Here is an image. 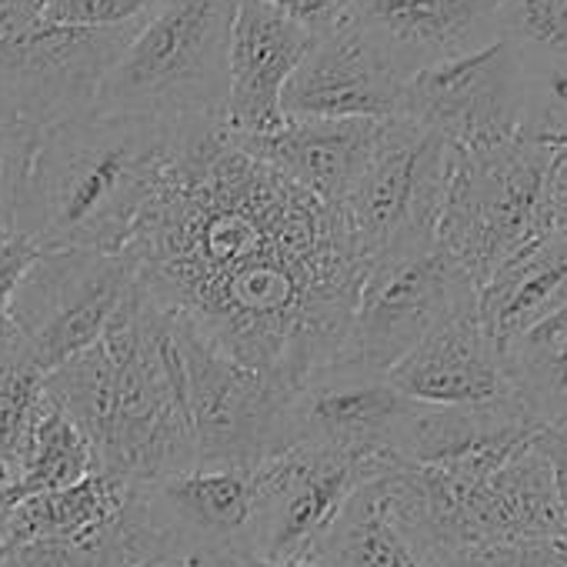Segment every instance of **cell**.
<instances>
[{
    "label": "cell",
    "instance_id": "29",
    "mask_svg": "<svg viewBox=\"0 0 567 567\" xmlns=\"http://www.w3.org/2000/svg\"><path fill=\"white\" fill-rule=\"evenodd\" d=\"M501 41L527 61L567 58V0H501Z\"/></svg>",
    "mask_w": 567,
    "mask_h": 567
},
{
    "label": "cell",
    "instance_id": "5",
    "mask_svg": "<svg viewBox=\"0 0 567 567\" xmlns=\"http://www.w3.org/2000/svg\"><path fill=\"white\" fill-rule=\"evenodd\" d=\"M557 147L511 137L494 147L454 151L437 220V247L484 284L524 247L554 234L547 174Z\"/></svg>",
    "mask_w": 567,
    "mask_h": 567
},
{
    "label": "cell",
    "instance_id": "1",
    "mask_svg": "<svg viewBox=\"0 0 567 567\" xmlns=\"http://www.w3.org/2000/svg\"><path fill=\"white\" fill-rule=\"evenodd\" d=\"M124 250L157 308L284 388L341 358L368 270L344 210L234 147L224 124L190 134Z\"/></svg>",
    "mask_w": 567,
    "mask_h": 567
},
{
    "label": "cell",
    "instance_id": "25",
    "mask_svg": "<svg viewBox=\"0 0 567 567\" xmlns=\"http://www.w3.org/2000/svg\"><path fill=\"white\" fill-rule=\"evenodd\" d=\"M501 361L511 398L540 424H567V308L504 341Z\"/></svg>",
    "mask_w": 567,
    "mask_h": 567
},
{
    "label": "cell",
    "instance_id": "4",
    "mask_svg": "<svg viewBox=\"0 0 567 567\" xmlns=\"http://www.w3.org/2000/svg\"><path fill=\"white\" fill-rule=\"evenodd\" d=\"M240 0H161L107 71L94 111L164 124H224Z\"/></svg>",
    "mask_w": 567,
    "mask_h": 567
},
{
    "label": "cell",
    "instance_id": "30",
    "mask_svg": "<svg viewBox=\"0 0 567 567\" xmlns=\"http://www.w3.org/2000/svg\"><path fill=\"white\" fill-rule=\"evenodd\" d=\"M41 131L0 104V230H14L21 187Z\"/></svg>",
    "mask_w": 567,
    "mask_h": 567
},
{
    "label": "cell",
    "instance_id": "20",
    "mask_svg": "<svg viewBox=\"0 0 567 567\" xmlns=\"http://www.w3.org/2000/svg\"><path fill=\"white\" fill-rule=\"evenodd\" d=\"M388 381L408 401L427 408H481L511 401L501 351L481 328L477 311H464L431 331L388 371Z\"/></svg>",
    "mask_w": 567,
    "mask_h": 567
},
{
    "label": "cell",
    "instance_id": "36",
    "mask_svg": "<svg viewBox=\"0 0 567 567\" xmlns=\"http://www.w3.org/2000/svg\"><path fill=\"white\" fill-rule=\"evenodd\" d=\"M534 447L544 454V461L550 464V474H554V487H557V501H560V511H564V520H567V424L560 427H544L537 437H534Z\"/></svg>",
    "mask_w": 567,
    "mask_h": 567
},
{
    "label": "cell",
    "instance_id": "3",
    "mask_svg": "<svg viewBox=\"0 0 567 567\" xmlns=\"http://www.w3.org/2000/svg\"><path fill=\"white\" fill-rule=\"evenodd\" d=\"M197 127L97 111L51 124L38 137L14 230L41 250L121 254Z\"/></svg>",
    "mask_w": 567,
    "mask_h": 567
},
{
    "label": "cell",
    "instance_id": "14",
    "mask_svg": "<svg viewBox=\"0 0 567 567\" xmlns=\"http://www.w3.org/2000/svg\"><path fill=\"white\" fill-rule=\"evenodd\" d=\"M417 404L388 374L334 361L291 394L288 447H324L348 454H394V441Z\"/></svg>",
    "mask_w": 567,
    "mask_h": 567
},
{
    "label": "cell",
    "instance_id": "2",
    "mask_svg": "<svg viewBox=\"0 0 567 567\" xmlns=\"http://www.w3.org/2000/svg\"><path fill=\"white\" fill-rule=\"evenodd\" d=\"M44 388L87 437L97 471L154 481L194 467L177 331L141 284L107 334L51 371Z\"/></svg>",
    "mask_w": 567,
    "mask_h": 567
},
{
    "label": "cell",
    "instance_id": "37",
    "mask_svg": "<svg viewBox=\"0 0 567 567\" xmlns=\"http://www.w3.org/2000/svg\"><path fill=\"white\" fill-rule=\"evenodd\" d=\"M220 567H321V564H308V560H260V557L234 554V557H224Z\"/></svg>",
    "mask_w": 567,
    "mask_h": 567
},
{
    "label": "cell",
    "instance_id": "26",
    "mask_svg": "<svg viewBox=\"0 0 567 567\" xmlns=\"http://www.w3.org/2000/svg\"><path fill=\"white\" fill-rule=\"evenodd\" d=\"M8 471H11V491H8V507H11L21 497L78 484L97 467H94V451L81 434V427L51 398H44Z\"/></svg>",
    "mask_w": 567,
    "mask_h": 567
},
{
    "label": "cell",
    "instance_id": "8",
    "mask_svg": "<svg viewBox=\"0 0 567 567\" xmlns=\"http://www.w3.org/2000/svg\"><path fill=\"white\" fill-rule=\"evenodd\" d=\"M184 361L194 467L257 471L267 457L288 451V408L295 388H284L197 338L171 318Z\"/></svg>",
    "mask_w": 567,
    "mask_h": 567
},
{
    "label": "cell",
    "instance_id": "18",
    "mask_svg": "<svg viewBox=\"0 0 567 567\" xmlns=\"http://www.w3.org/2000/svg\"><path fill=\"white\" fill-rule=\"evenodd\" d=\"M398 81L348 28L311 41L280 97L284 117L305 121H391L401 114Z\"/></svg>",
    "mask_w": 567,
    "mask_h": 567
},
{
    "label": "cell",
    "instance_id": "13",
    "mask_svg": "<svg viewBox=\"0 0 567 567\" xmlns=\"http://www.w3.org/2000/svg\"><path fill=\"white\" fill-rule=\"evenodd\" d=\"M497 11L501 0H354L344 28L408 84L497 44Z\"/></svg>",
    "mask_w": 567,
    "mask_h": 567
},
{
    "label": "cell",
    "instance_id": "12",
    "mask_svg": "<svg viewBox=\"0 0 567 567\" xmlns=\"http://www.w3.org/2000/svg\"><path fill=\"white\" fill-rule=\"evenodd\" d=\"M398 117L441 134L454 151L504 144L520 127V58L497 41L431 68L404 84Z\"/></svg>",
    "mask_w": 567,
    "mask_h": 567
},
{
    "label": "cell",
    "instance_id": "38",
    "mask_svg": "<svg viewBox=\"0 0 567 567\" xmlns=\"http://www.w3.org/2000/svg\"><path fill=\"white\" fill-rule=\"evenodd\" d=\"M224 557H214V560H200V557H167V560H157V564H147V567H220Z\"/></svg>",
    "mask_w": 567,
    "mask_h": 567
},
{
    "label": "cell",
    "instance_id": "16",
    "mask_svg": "<svg viewBox=\"0 0 567 567\" xmlns=\"http://www.w3.org/2000/svg\"><path fill=\"white\" fill-rule=\"evenodd\" d=\"M311 41L315 38L305 28L288 21L264 0H240L227 61V134L260 137L288 121L280 111V97Z\"/></svg>",
    "mask_w": 567,
    "mask_h": 567
},
{
    "label": "cell",
    "instance_id": "23",
    "mask_svg": "<svg viewBox=\"0 0 567 567\" xmlns=\"http://www.w3.org/2000/svg\"><path fill=\"white\" fill-rule=\"evenodd\" d=\"M567 308V234H547L511 257L477 291V321L501 348Z\"/></svg>",
    "mask_w": 567,
    "mask_h": 567
},
{
    "label": "cell",
    "instance_id": "21",
    "mask_svg": "<svg viewBox=\"0 0 567 567\" xmlns=\"http://www.w3.org/2000/svg\"><path fill=\"white\" fill-rule=\"evenodd\" d=\"M471 547L501 540H534L567 534V520L557 501L554 474L534 441L504 461L474 494L471 514Z\"/></svg>",
    "mask_w": 567,
    "mask_h": 567
},
{
    "label": "cell",
    "instance_id": "33",
    "mask_svg": "<svg viewBox=\"0 0 567 567\" xmlns=\"http://www.w3.org/2000/svg\"><path fill=\"white\" fill-rule=\"evenodd\" d=\"M41 257V247L21 237L18 230H0V338L8 334V311L14 305V295L21 280Z\"/></svg>",
    "mask_w": 567,
    "mask_h": 567
},
{
    "label": "cell",
    "instance_id": "15",
    "mask_svg": "<svg viewBox=\"0 0 567 567\" xmlns=\"http://www.w3.org/2000/svg\"><path fill=\"white\" fill-rule=\"evenodd\" d=\"M151 524L171 547V557H234L247 554L254 514V484L247 471H204L134 481Z\"/></svg>",
    "mask_w": 567,
    "mask_h": 567
},
{
    "label": "cell",
    "instance_id": "31",
    "mask_svg": "<svg viewBox=\"0 0 567 567\" xmlns=\"http://www.w3.org/2000/svg\"><path fill=\"white\" fill-rule=\"evenodd\" d=\"M444 567H567V534L477 544L451 557Z\"/></svg>",
    "mask_w": 567,
    "mask_h": 567
},
{
    "label": "cell",
    "instance_id": "32",
    "mask_svg": "<svg viewBox=\"0 0 567 567\" xmlns=\"http://www.w3.org/2000/svg\"><path fill=\"white\" fill-rule=\"evenodd\" d=\"M161 0H51L48 24L68 28H121L144 21Z\"/></svg>",
    "mask_w": 567,
    "mask_h": 567
},
{
    "label": "cell",
    "instance_id": "28",
    "mask_svg": "<svg viewBox=\"0 0 567 567\" xmlns=\"http://www.w3.org/2000/svg\"><path fill=\"white\" fill-rule=\"evenodd\" d=\"M517 137H527V141L547 144V147H567V58H560V61L520 58Z\"/></svg>",
    "mask_w": 567,
    "mask_h": 567
},
{
    "label": "cell",
    "instance_id": "35",
    "mask_svg": "<svg viewBox=\"0 0 567 567\" xmlns=\"http://www.w3.org/2000/svg\"><path fill=\"white\" fill-rule=\"evenodd\" d=\"M51 0H0V44H8L44 21Z\"/></svg>",
    "mask_w": 567,
    "mask_h": 567
},
{
    "label": "cell",
    "instance_id": "7",
    "mask_svg": "<svg viewBox=\"0 0 567 567\" xmlns=\"http://www.w3.org/2000/svg\"><path fill=\"white\" fill-rule=\"evenodd\" d=\"M137 288L127 250H41L8 311V331L44 371L97 344Z\"/></svg>",
    "mask_w": 567,
    "mask_h": 567
},
{
    "label": "cell",
    "instance_id": "10",
    "mask_svg": "<svg viewBox=\"0 0 567 567\" xmlns=\"http://www.w3.org/2000/svg\"><path fill=\"white\" fill-rule=\"evenodd\" d=\"M378 454H348L324 447H288L250 471L254 514L247 527V557L311 560L351 494L391 471Z\"/></svg>",
    "mask_w": 567,
    "mask_h": 567
},
{
    "label": "cell",
    "instance_id": "34",
    "mask_svg": "<svg viewBox=\"0 0 567 567\" xmlns=\"http://www.w3.org/2000/svg\"><path fill=\"white\" fill-rule=\"evenodd\" d=\"M264 4H270L288 21L305 28L311 38H321L348 24L354 0H264Z\"/></svg>",
    "mask_w": 567,
    "mask_h": 567
},
{
    "label": "cell",
    "instance_id": "11",
    "mask_svg": "<svg viewBox=\"0 0 567 567\" xmlns=\"http://www.w3.org/2000/svg\"><path fill=\"white\" fill-rule=\"evenodd\" d=\"M144 21L121 28H68L41 21L0 44V104L48 131L94 111L107 71Z\"/></svg>",
    "mask_w": 567,
    "mask_h": 567
},
{
    "label": "cell",
    "instance_id": "22",
    "mask_svg": "<svg viewBox=\"0 0 567 567\" xmlns=\"http://www.w3.org/2000/svg\"><path fill=\"white\" fill-rule=\"evenodd\" d=\"M127 491L131 481L94 471L78 484L21 497L0 514V547L94 540L121 520Z\"/></svg>",
    "mask_w": 567,
    "mask_h": 567
},
{
    "label": "cell",
    "instance_id": "9",
    "mask_svg": "<svg viewBox=\"0 0 567 567\" xmlns=\"http://www.w3.org/2000/svg\"><path fill=\"white\" fill-rule=\"evenodd\" d=\"M464 311H477V288L437 244L368 264L338 361L388 374L431 331Z\"/></svg>",
    "mask_w": 567,
    "mask_h": 567
},
{
    "label": "cell",
    "instance_id": "27",
    "mask_svg": "<svg viewBox=\"0 0 567 567\" xmlns=\"http://www.w3.org/2000/svg\"><path fill=\"white\" fill-rule=\"evenodd\" d=\"M48 374L24 354L18 338H0V464H11L48 391Z\"/></svg>",
    "mask_w": 567,
    "mask_h": 567
},
{
    "label": "cell",
    "instance_id": "24",
    "mask_svg": "<svg viewBox=\"0 0 567 567\" xmlns=\"http://www.w3.org/2000/svg\"><path fill=\"white\" fill-rule=\"evenodd\" d=\"M388 474V471H384ZM381 474V477H384ZM361 484L308 564L321 567H437V560L398 524L388 507L384 481Z\"/></svg>",
    "mask_w": 567,
    "mask_h": 567
},
{
    "label": "cell",
    "instance_id": "19",
    "mask_svg": "<svg viewBox=\"0 0 567 567\" xmlns=\"http://www.w3.org/2000/svg\"><path fill=\"white\" fill-rule=\"evenodd\" d=\"M384 121H305L288 117L277 131L260 137L227 134L234 147L264 161L291 184L328 207L344 210L354 194Z\"/></svg>",
    "mask_w": 567,
    "mask_h": 567
},
{
    "label": "cell",
    "instance_id": "6",
    "mask_svg": "<svg viewBox=\"0 0 567 567\" xmlns=\"http://www.w3.org/2000/svg\"><path fill=\"white\" fill-rule=\"evenodd\" d=\"M447 174L451 144L441 134L408 117L381 124L374 154L344 204L364 264L421 254L437 244Z\"/></svg>",
    "mask_w": 567,
    "mask_h": 567
},
{
    "label": "cell",
    "instance_id": "17",
    "mask_svg": "<svg viewBox=\"0 0 567 567\" xmlns=\"http://www.w3.org/2000/svg\"><path fill=\"white\" fill-rule=\"evenodd\" d=\"M544 427L511 398L481 408L417 404L394 441V464L491 477Z\"/></svg>",
    "mask_w": 567,
    "mask_h": 567
}]
</instances>
